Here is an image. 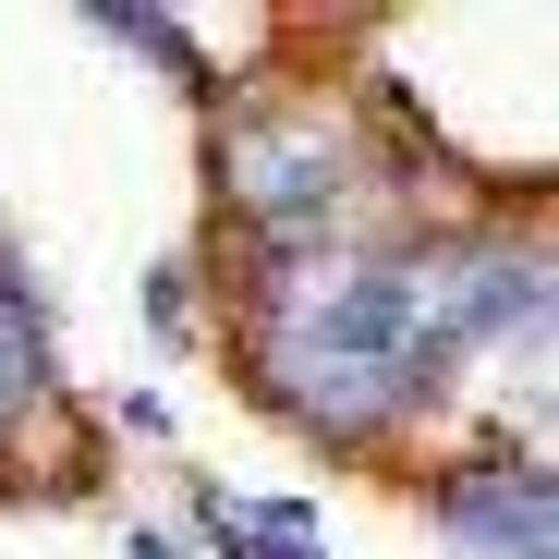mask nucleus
<instances>
[{
    "instance_id": "obj_1",
    "label": "nucleus",
    "mask_w": 559,
    "mask_h": 559,
    "mask_svg": "<svg viewBox=\"0 0 559 559\" xmlns=\"http://www.w3.org/2000/svg\"><path fill=\"white\" fill-rule=\"evenodd\" d=\"M207 219L219 243H378L438 219L365 85L329 73H231V98L207 110Z\"/></svg>"
},
{
    "instance_id": "obj_2",
    "label": "nucleus",
    "mask_w": 559,
    "mask_h": 559,
    "mask_svg": "<svg viewBox=\"0 0 559 559\" xmlns=\"http://www.w3.org/2000/svg\"><path fill=\"white\" fill-rule=\"evenodd\" d=\"M98 462H110V438L73 402V378H61L49 293H37V267L0 243V499H85Z\"/></svg>"
},
{
    "instance_id": "obj_3",
    "label": "nucleus",
    "mask_w": 559,
    "mask_h": 559,
    "mask_svg": "<svg viewBox=\"0 0 559 559\" xmlns=\"http://www.w3.org/2000/svg\"><path fill=\"white\" fill-rule=\"evenodd\" d=\"M402 487L450 559H559V462L535 438H450Z\"/></svg>"
},
{
    "instance_id": "obj_4",
    "label": "nucleus",
    "mask_w": 559,
    "mask_h": 559,
    "mask_svg": "<svg viewBox=\"0 0 559 559\" xmlns=\"http://www.w3.org/2000/svg\"><path fill=\"white\" fill-rule=\"evenodd\" d=\"M170 499H182V511H170V535L195 547V559H329L317 499H231L219 475H182Z\"/></svg>"
},
{
    "instance_id": "obj_5",
    "label": "nucleus",
    "mask_w": 559,
    "mask_h": 559,
    "mask_svg": "<svg viewBox=\"0 0 559 559\" xmlns=\"http://www.w3.org/2000/svg\"><path fill=\"white\" fill-rule=\"evenodd\" d=\"M85 37H110V49L158 61V73H170V98H195V110H219V98H231V85H219V49H207V25L158 13V0H85Z\"/></svg>"
},
{
    "instance_id": "obj_6",
    "label": "nucleus",
    "mask_w": 559,
    "mask_h": 559,
    "mask_svg": "<svg viewBox=\"0 0 559 559\" xmlns=\"http://www.w3.org/2000/svg\"><path fill=\"white\" fill-rule=\"evenodd\" d=\"M146 341L158 353H207L219 317H207V255H158L146 267Z\"/></svg>"
},
{
    "instance_id": "obj_7",
    "label": "nucleus",
    "mask_w": 559,
    "mask_h": 559,
    "mask_svg": "<svg viewBox=\"0 0 559 559\" xmlns=\"http://www.w3.org/2000/svg\"><path fill=\"white\" fill-rule=\"evenodd\" d=\"M98 438H134V450H170L182 426H170V402H158V390H122V402L98 414Z\"/></svg>"
},
{
    "instance_id": "obj_8",
    "label": "nucleus",
    "mask_w": 559,
    "mask_h": 559,
    "mask_svg": "<svg viewBox=\"0 0 559 559\" xmlns=\"http://www.w3.org/2000/svg\"><path fill=\"white\" fill-rule=\"evenodd\" d=\"M110 547H122V559H195V547H182V535H170V523H122V535H110Z\"/></svg>"
}]
</instances>
